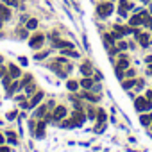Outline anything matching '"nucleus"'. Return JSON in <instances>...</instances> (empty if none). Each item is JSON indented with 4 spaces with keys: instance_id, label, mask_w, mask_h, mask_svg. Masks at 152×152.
I'll list each match as a JSON object with an SVG mask.
<instances>
[{
    "instance_id": "1",
    "label": "nucleus",
    "mask_w": 152,
    "mask_h": 152,
    "mask_svg": "<svg viewBox=\"0 0 152 152\" xmlns=\"http://www.w3.org/2000/svg\"><path fill=\"white\" fill-rule=\"evenodd\" d=\"M113 13V6H111V2H106V4H100L99 7H97V15L99 16H102V18H106V16H109Z\"/></svg>"
},
{
    "instance_id": "2",
    "label": "nucleus",
    "mask_w": 152,
    "mask_h": 152,
    "mask_svg": "<svg viewBox=\"0 0 152 152\" xmlns=\"http://www.w3.org/2000/svg\"><path fill=\"white\" fill-rule=\"evenodd\" d=\"M134 106H136V109L138 111H147V109H150V102L147 100V99H136V102H134Z\"/></svg>"
},
{
    "instance_id": "3",
    "label": "nucleus",
    "mask_w": 152,
    "mask_h": 152,
    "mask_svg": "<svg viewBox=\"0 0 152 152\" xmlns=\"http://www.w3.org/2000/svg\"><path fill=\"white\" fill-rule=\"evenodd\" d=\"M43 34H36V36H32V39H31V47L32 48H39L41 45H43Z\"/></svg>"
},
{
    "instance_id": "4",
    "label": "nucleus",
    "mask_w": 152,
    "mask_h": 152,
    "mask_svg": "<svg viewBox=\"0 0 152 152\" xmlns=\"http://www.w3.org/2000/svg\"><path fill=\"white\" fill-rule=\"evenodd\" d=\"M66 115V107H63V106H59V107H56V111H54V115H52V118L54 120H61L63 116Z\"/></svg>"
},
{
    "instance_id": "5",
    "label": "nucleus",
    "mask_w": 152,
    "mask_h": 152,
    "mask_svg": "<svg viewBox=\"0 0 152 152\" xmlns=\"http://www.w3.org/2000/svg\"><path fill=\"white\" fill-rule=\"evenodd\" d=\"M0 18L2 20H9L11 18V11L7 9V6H0Z\"/></svg>"
},
{
    "instance_id": "6",
    "label": "nucleus",
    "mask_w": 152,
    "mask_h": 152,
    "mask_svg": "<svg viewBox=\"0 0 152 152\" xmlns=\"http://www.w3.org/2000/svg\"><path fill=\"white\" fill-rule=\"evenodd\" d=\"M127 66H129V61H127V59L124 57V59H122V61L118 63V68H116V73H118V77H122V70H125Z\"/></svg>"
},
{
    "instance_id": "7",
    "label": "nucleus",
    "mask_w": 152,
    "mask_h": 152,
    "mask_svg": "<svg viewBox=\"0 0 152 152\" xmlns=\"http://www.w3.org/2000/svg\"><path fill=\"white\" fill-rule=\"evenodd\" d=\"M54 47H57V48H72V43H68V41H61V39H56V41H54Z\"/></svg>"
},
{
    "instance_id": "8",
    "label": "nucleus",
    "mask_w": 152,
    "mask_h": 152,
    "mask_svg": "<svg viewBox=\"0 0 152 152\" xmlns=\"http://www.w3.org/2000/svg\"><path fill=\"white\" fill-rule=\"evenodd\" d=\"M83 122H84V115L77 111V113H75V115H73V124H75V125H81Z\"/></svg>"
},
{
    "instance_id": "9",
    "label": "nucleus",
    "mask_w": 152,
    "mask_h": 152,
    "mask_svg": "<svg viewBox=\"0 0 152 152\" xmlns=\"http://www.w3.org/2000/svg\"><path fill=\"white\" fill-rule=\"evenodd\" d=\"M9 73H11L13 79H16V77H20V68L15 66V64H11V66H9Z\"/></svg>"
},
{
    "instance_id": "10",
    "label": "nucleus",
    "mask_w": 152,
    "mask_h": 152,
    "mask_svg": "<svg viewBox=\"0 0 152 152\" xmlns=\"http://www.w3.org/2000/svg\"><path fill=\"white\" fill-rule=\"evenodd\" d=\"M41 99H43V93L39 91L38 95H34V99L31 100V104H29V106H31V107H34V106H38V102H41Z\"/></svg>"
},
{
    "instance_id": "11",
    "label": "nucleus",
    "mask_w": 152,
    "mask_h": 152,
    "mask_svg": "<svg viewBox=\"0 0 152 152\" xmlns=\"http://www.w3.org/2000/svg\"><path fill=\"white\" fill-rule=\"evenodd\" d=\"M81 72H83V73L86 75V77H88V75L91 73V64H90V63H84V64L81 66Z\"/></svg>"
},
{
    "instance_id": "12",
    "label": "nucleus",
    "mask_w": 152,
    "mask_h": 152,
    "mask_svg": "<svg viewBox=\"0 0 152 152\" xmlns=\"http://www.w3.org/2000/svg\"><path fill=\"white\" fill-rule=\"evenodd\" d=\"M81 86H84V88H86V90H90V88H91V86H93V81H91V79H90V77H84V79H83V81H81Z\"/></svg>"
},
{
    "instance_id": "13",
    "label": "nucleus",
    "mask_w": 152,
    "mask_h": 152,
    "mask_svg": "<svg viewBox=\"0 0 152 152\" xmlns=\"http://www.w3.org/2000/svg\"><path fill=\"white\" fill-rule=\"evenodd\" d=\"M138 38H140V43H141L143 47H148V43H150V39H148V36H147V34H140Z\"/></svg>"
},
{
    "instance_id": "14",
    "label": "nucleus",
    "mask_w": 152,
    "mask_h": 152,
    "mask_svg": "<svg viewBox=\"0 0 152 152\" xmlns=\"http://www.w3.org/2000/svg\"><path fill=\"white\" fill-rule=\"evenodd\" d=\"M66 86H68V90H70V91H75V90L79 88V83H77V81H68V83H66Z\"/></svg>"
},
{
    "instance_id": "15",
    "label": "nucleus",
    "mask_w": 152,
    "mask_h": 152,
    "mask_svg": "<svg viewBox=\"0 0 152 152\" xmlns=\"http://www.w3.org/2000/svg\"><path fill=\"white\" fill-rule=\"evenodd\" d=\"M129 23H131L132 27H136V25H140V23H141V16H140V15H136V16H132Z\"/></svg>"
},
{
    "instance_id": "16",
    "label": "nucleus",
    "mask_w": 152,
    "mask_h": 152,
    "mask_svg": "<svg viewBox=\"0 0 152 152\" xmlns=\"http://www.w3.org/2000/svg\"><path fill=\"white\" fill-rule=\"evenodd\" d=\"M36 27H38V20H34V18H32V20H29V22H27V29H36Z\"/></svg>"
},
{
    "instance_id": "17",
    "label": "nucleus",
    "mask_w": 152,
    "mask_h": 152,
    "mask_svg": "<svg viewBox=\"0 0 152 152\" xmlns=\"http://www.w3.org/2000/svg\"><path fill=\"white\" fill-rule=\"evenodd\" d=\"M134 84H136V83H134V81H125V83H122V86H124V88H125V90H129V88H132V86H134Z\"/></svg>"
},
{
    "instance_id": "18",
    "label": "nucleus",
    "mask_w": 152,
    "mask_h": 152,
    "mask_svg": "<svg viewBox=\"0 0 152 152\" xmlns=\"http://www.w3.org/2000/svg\"><path fill=\"white\" fill-rule=\"evenodd\" d=\"M43 129H45V124H43V122H41V124H39V125H38V131H36V132H38V136H39V138H41V136H43Z\"/></svg>"
},
{
    "instance_id": "19",
    "label": "nucleus",
    "mask_w": 152,
    "mask_h": 152,
    "mask_svg": "<svg viewBox=\"0 0 152 152\" xmlns=\"http://www.w3.org/2000/svg\"><path fill=\"white\" fill-rule=\"evenodd\" d=\"M7 138H9L11 143H16V134L15 132H7Z\"/></svg>"
},
{
    "instance_id": "20",
    "label": "nucleus",
    "mask_w": 152,
    "mask_h": 152,
    "mask_svg": "<svg viewBox=\"0 0 152 152\" xmlns=\"http://www.w3.org/2000/svg\"><path fill=\"white\" fill-rule=\"evenodd\" d=\"M47 56H48V52H41V54H36V56H34V59L38 61V59H43V57H47Z\"/></svg>"
},
{
    "instance_id": "21",
    "label": "nucleus",
    "mask_w": 152,
    "mask_h": 152,
    "mask_svg": "<svg viewBox=\"0 0 152 152\" xmlns=\"http://www.w3.org/2000/svg\"><path fill=\"white\" fill-rule=\"evenodd\" d=\"M4 4H6V6H16L18 0H4Z\"/></svg>"
},
{
    "instance_id": "22",
    "label": "nucleus",
    "mask_w": 152,
    "mask_h": 152,
    "mask_svg": "<svg viewBox=\"0 0 152 152\" xmlns=\"http://www.w3.org/2000/svg\"><path fill=\"white\" fill-rule=\"evenodd\" d=\"M45 111H47V107H39V109L36 111V116H43V115H45Z\"/></svg>"
},
{
    "instance_id": "23",
    "label": "nucleus",
    "mask_w": 152,
    "mask_h": 152,
    "mask_svg": "<svg viewBox=\"0 0 152 152\" xmlns=\"http://www.w3.org/2000/svg\"><path fill=\"white\" fill-rule=\"evenodd\" d=\"M148 122H150L148 116H141V124H143V125H148Z\"/></svg>"
},
{
    "instance_id": "24",
    "label": "nucleus",
    "mask_w": 152,
    "mask_h": 152,
    "mask_svg": "<svg viewBox=\"0 0 152 152\" xmlns=\"http://www.w3.org/2000/svg\"><path fill=\"white\" fill-rule=\"evenodd\" d=\"M84 97L90 99V100H99V97H93V95H90V93H84Z\"/></svg>"
},
{
    "instance_id": "25",
    "label": "nucleus",
    "mask_w": 152,
    "mask_h": 152,
    "mask_svg": "<svg viewBox=\"0 0 152 152\" xmlns=\"http://www.w3.org/2000/svg\"><path fill=\"white\" fill-rule=\"evenodd\" d=\"M106 120V115H104V111H100L99 113V122H104Z\"/></svg>"
},
{
    "instance_id": "26",
    "label": "nucleus",
    "mask_w": 152,
    "mask_h": 152,
    "mask_svg": "<svg viewBox=\"0 0 152 152\" xmlns=\"http://www.w3.org/2000/svg\"><path fill=\"white\" fill-rule=\"evenodd\" d=\"M9 84H11V79H9V77H6V79H4V86H6V88H9Z\"/></svg>"
},
{
    "instance_id": "27",
    "label": "nucleus",
    "mask_w": 152,
    "mask_h": 152,
    "mask_svg": "<svg viewBox=\"0 0 152 152\" xmlns=\"http://www.w3.org/2000/svg\"><path fill=\"white\" fill-rule=\"evenodd\" d=\"M6 75V66H0V77H4Z\"/></svg>"
},
{
    "instance_id": "28",
    "label": "nucleus",
    "mask_w": 152,
    "mask_h": 152,
    "mask_svg": "<svg viewBox=\"0 0 152 152\" xmlns=\"http://www.w3.org/2000/svg\"><path fill=\"white\" fill-rule=\"evenodd\" d=\"M25 91H27V93H32V91H34V86H32V84H31V86H27V90H25Z\"/></svg>"
},
{
    "instance_id": "29",
    "label": "nucleus",
    "mask_w": 152,
    "mask_h": 152,
    "mask_svg": "<svg viewBox=\"0 0 152 152\" xmlns=\"http://www.w3.org/2000/svg\"><path fill=\"white\" fill-rule=\"evenodd\" d=\"M147 100L152 104V91H148V93H147Z\"/></svg>"
},
{
    "instance_id": "30",
    "label": "nucleus",
    "mask_w": 152,
    "mask_h": 152,
    "mask_svg": "<svg viewBox=\"0 0 152 152\" xmlns=\"http://www.w3.org/2000/svg\"><path fill=\"white\" fill-rule=\"evenodd\" d=\"M118 48L124 50V48H127V45H125V43H118Z\"/></svg>"
},
{
    "instance_id": "31",
    "label": "nucleus",
    "mask_w": 152,
    "mask_h": 152,
    "mask_svg": "<svg viewBox=\"0 0 152 152\" xmlns=\"http://www.w3.org/2000/svg\"><path fill=\"white\" fill-rule=\"evenodd\" d=\"M0 152H11V150H9L7 147H0Z\"/></svg>"
},
{
    "instance_id": "32",
    "label": "nucleus",
    "mask_w": 152,
    "mask_h": 152,
    "mask_svg": "<svg viewBox=\"0 0 152 152\" xmlns=\"http://www.w3.org/2000/svg\"><path fill=\"white\" fill-rule=\"evenodd\" d=\"M4 143V138H2V134H0V145H2Z\"/></svg>"
},
{
    "instance_id": "33",
    "label": "nucleus",
    "mask_w": 152,
    "mask_h": 152,
    "mask_svg": "<svg viewBox=\"0 0 152 152\" xmlns=\"http://www.w3.org/2000/svg\"><path fill=\"white\" fill-rule=\"evenodd\" d=\"M148 72H150V73H152V66H150V68H148Z\"/></svg>"
},
{
    "instance_id": "34",
    "label": "nucleus",
    "mask_w": 152,
    "mask_h": 152,
    "mask_svg": "<svg viewBox=\"0 0 152 152\" xmlns=\"http://www.w3.org/2000/svg\"><path fill=\"white\" fill-rule=\"evenodd\" d=\"M0 27H2V18H0Z\"/></svg>"
},
{
    "instance_id": "35",
    "label": "nucleus",
    "mask_w": 152,
    "mask_h": 152,
    "mask_svg": "<svg viewBox=\"0 0 152 152\" xmlns=\"http://www.w3.org/2000/svg\"><path fill=\"white\" fill-rule=\"evenodd\" d=\"M141 2H145V4H147V2H148V0H141Z\"/></svg>"
}]
</instances>
